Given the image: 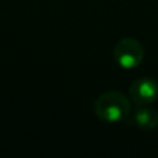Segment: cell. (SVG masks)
Returning <instances> with one entry per match:
<instances>
[{
	"label": "cell",
	"instance_id": "6da1fadb",
	"mask_svg": "<svg viewBox=\"0 0 158 158\" xmlns=\"http://www.w3.org/2000/svg\"><path fill=\"white\" fill-rule=\"evenodd\" d=\"M94 112L104 122H121L131 115V100L118 90H110L97 97Z\"/></svg>",
	"mask_w": 158,
	"mask_h": 158
},
{
	"label": "cell",
	"instance_id": "7a4b0ae2",
	"mask_svg": "<svg viewBox=\"0 0 158 158\" xmlns=\"http://www.w3.org/2000/svg\"><path fill=\"white\" fill-rule=\"evenodd\" d=\"M144 47L137 39L123 38L114 47V60L123 69H133L142 64Z\"/></svg>",
	"mask_w": 158,
	"mask_h": 158
},
{
	"label": "cell",
	"instance_id": "3957f363",
	"mask_svg": "<svg viewBox=\"0 0 158 158\" xmlns=\"http://www.w3.org/2000/svg\"><path fill=\"white\" fill-rule=\"evenodd\" d=\"M129 98L136 106H150L158 98V82L154 78H139L129 87Z\"/></svg>",
	"mask_w": 158,
	"mask_h": 158
},
{
	"label": "cell",
	"instance_id": "277c9868",
	"mask_svg": "<svg viewBox=\"0 0 158 158\" xmlns=\"http://www.w3.org/2000/svg\"><path fill=\"white\" fill-rule=\"evenodd\" d=\"M131 122L143 131H153L158 126V111L148 106H137L131 114Z\"/></svg>",
	"mask_w": 158,
	"mask_h": 158
}]
</instances>
